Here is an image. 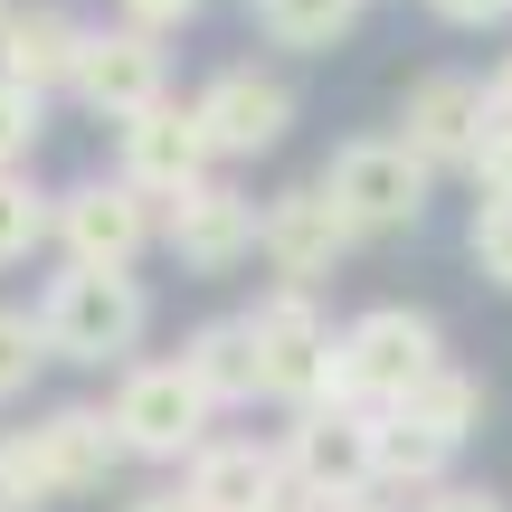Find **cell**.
<instances>
[{"label":"cell","instance_id":"cell-1","mask_svg":"<svg viewBox=\"0 0 512 512\" xmlns=\"http://www.w3.org/2000/svg\"><path fill=\"white\" fill-rule=\"evenodd\" d=\"M29 313H38V332H48V361L133 370V351H143V332H152V285L143 275H114V266H57Z\"/></svg>","mask_w":512,"mask_h":512},{"label":"cell","instance_id":"cell-2","mask_svg":"<svg viewBox=\"0 0 512 512\" xmlns=\"http://www.w3.org/2000/svg\"><path fill=\"white\" fill-rule=\"evenodd\" d=\"M427 370H446V323L427 304H370V313H351L342 342H332V399L389 418Z\"/></svg>","mask_w":512,"mask_h":512},{"label":"cell","instance_id":"cell-3","mask_svg":"<svg viewBox=\"0 0 512 512\" xmlns=\"http://www.w3.org/2000/svg\"><path fill=\"white\" fill-rule=\"evenodd\" d=\"M313 190L342 209L351 238H408V228H427L437 171H427L399 133H351V143H332V162L313 171Z\"/></svg>","mask_w":512,"mask_h":512},{"label":"cell","instance_id":"cell-4","mask_svg":"<svg viewBox=\"0 0 512 512\" xmlns=\"http://www.w3.org/2000/svg\"><path fill=\"white\" fill-rule=\"evenodd\" d=\"M105 418H114V437H124V456H143V465H190L219 437V408L200 399V380H190L181 361H133L124 380H114Z\"/></svg>","mask_w":512,"mask_h":512},{"label":"cell","instance_id":"cell-5","mask_svg":"<svg viewBox=\"0 0 512 512\" xmlns=\"http://www.w3.org/2000/svg\"><path fill=\"white\" fill-rule=\"evenodd\" d=\"M247 342H256V380H266V399L285 408H313V399H332V342H342V323H332L313 294H294V285H266L247 304Z\"/></svg>","mask_w":512,"mask_h":512},{"label":"cell","instance_id":"cell-6","mask_svg":"<svg viewBox=\"0 0 512 512\" xmlns=\"http://www.w3.org/2000/svg\"><path fill=\"white\" fill-rule=\"evenodd\" d=\"M48 247L67 256V266H114V275H133L152 247H162V209H152L133 181L95 171V181H67V190H57Z\"/></svg>","mask_w":512,"mask_h":512},{"label":"cell","instance_id":"cell-7","mask_svg":"<svg viewBox=\"0 0 512 512\" xmlns=\"http://www.w3.org/2000/svg\"><path fill=\"white\" fill-rule=\"evenodd\" d=\"M209 171H219V152H209V133H200V114H190V95H162L152 114L114 124V181H133L152 209H171L181 190H200Z\"/></svg>","mask_w":512,"mask_h":512},{"label":"cell","instance_id":"cell-8","mask_svg":"<svg viewBox=\"0 0 512 512\" xmlns=\"http://www.w3.org/2000/svg\"><path fill=\"white\" fill-rule=\"evenodd\" d=\"M190 114H200V133H209V152L219 162H266V152H285V133H294V86L275 67H219L200 95H190Z\"/></svg>","mask_w":512,"mask_h":512},{"label":"cell","instance_id":"cell-9","mask_svg":"<svg viewBox=\"0 0 512 512\" xmlns=\"http://www.w3.org/2000/svg\"><path fill=\"white\" fill-rule=\"evenodd\" d=\"M275 465L294 494H370V408L313 399L275 427Z\"/></svg>","mask_w":512,"mask_h":512},{"label":"cell","instance_id":"cell-10","mask_svg":"<svg viewBox=\"0 0 512 512\" xmlns=\"http://www.w3.org/2000/svg\"><path fill=\"white\" fill-rule=\"evenodd\" d=\"M76 105L86 114H105V124H133V114H152L171 95V48L162 38H143V29H86V48H76Z\"/></svg>","mask_w":512,"mask_h":512},{"label":"cell","instance_id":"cell-11","mask_svg":"<svg viewBox=\"0 0 512 512\" xmlns=\"http://www.w3.org/2000/svg\"><path fill=\"white\" fill-rule=\"evenodd\" d=\"M351 247H361V238L342 228V209H332L313 181H294V190H275V200H256V256L275 266V285L313 294Z\"/></svg>","mask_w":512,"mask_h":512},{"label":"cell","instance_id":"cell-12","mask_svg":"<svg viewBox=\"0 0 512 512\" xmlns=\"http://www.w3.org/2000/svg\"><path fill=\"white\" fill-rule=\"evenodd\" d=\"M399 143L418 152L427 171H465L475 162V143H484V76H465V67H427L418 86L399 95Z\"/></svg>","mask_w":512,"mask_h":512},{"label":"cell","instance_id":"cell-13","mask_svg":"<svg viewBox=\"0 0 512 512\" xmlns=\"http://www.w3.org/2000/svg\"><path fill=\"white\" fill-rule=\"evenodd\" d=\"M162 247L181 256L190 275L247 266V256H256V190H238V181H219V171H209L200 190H181V200L162 209Z\"/></svg>","mask_w":512,"mask_h":512},{"label":"cell","instance_id":"cell-14","mask_svg":"<svg viewBox=\"0 0 512 512\" xmlns=\"http://www.w3.org/2000/svg\"><path fill=\"white\" fill-rule=\"evenodd\" d=\"M181 494L190 512H266V503H285V465H275L266 437H209L181 465Z\"/></svg>","mask_w":512,"mask_h":512},{"label":"cell","instance_id":"cell-15","mask_svg":"<svg viewBox=\"0 0 512 512\" xmlns=\"http://www.w3.org/2000/svg\"><path fill=\"white\" fill-rule=\"evenodd\" d=\"M76 48H86V19L57 10V0H38V10H10V29H0V76L29 95H57L76 86Z\"/></svg>","mask_w":512,"mask_h":512},{"label":"cell","instance_id":"cell-16","mask_svg":"<svg viewBox=\"0 0 512 512\" xmlns=\"http://www.w3.org/2000/svg\"><path fill=\"white\" fill-rule=\"evenodd\" d=\"M456 484V446H437L427 427H408V418H370V494L380 503H427V494H446Z\"/></svg>","mask_w":512,"mask_h":512},{"label":"cell","instance_id":"cell-17","mask_svg":"<svg viewBox=\"0 0 512 512\" xmlns=\"http://www.w3.org/2000/svg\"><path fill=\"white\" fill-rule=\"evenodd\" d=\"M38 446H48L57 494H105V475L124 465V437H114V418H105V408H86V399L48 408V418H38Z\"/></svg>","mask_w":512,"mask_h":512},{"label":"cell","instance_id":"cell-18","mask_svg":"<svg viewBox=\"0 0 512 512\" xmlns=\"http://www.w3.org/2000/svg\"><path fill=\"white\" fill-rule=\"evenodd\" d=\"M181 370L200 380V399L219 408V418L266 399V380H256V342H247V313H209V323L181 342Z\"/></svg>","mask_w":512,"mask_h":512},{"label":"cell","instance_id":"cell-19","mask_svg":"<svg viewBox=\"0 0 512 512\" xmlns=\"http://www.w3.org/2000/svg\"><path fill=\"white\" fill-rule=\"evenodd\" d=\"M484 408H494V389H484V380H475V370H465V361H446V370H427V380L408 389V399L389 408V418L427 427V437H437V446H456V456H465V437H475V427H484Z\"/></svg>","mask_w":512,"mask_h":512},{"label":"cell","instance_id":"cell-20","mask_svg":"<svg viewBox=\"0 0 512 512\" xmlns=\"http://www.w3.org/2000/svg\"><path fill=\"white\" fill-rule=\"evenodd\" d=\"M361 10H370V0H247L256 38L285 48V57H332L351 29H361Z\"/></svg>","mask_w":512,"mask_h":512},{"label":"cell","instance_id":"cell-21","mask_svg":"<svg viewBox=\"0 0 512 512\" xmlns=\"http://www.w3.org/2000/svg\"><path fill=\"white\" fill-rule=\"evenodd\" d=\"M67 503L48 475V446H38V427H0V512H48Z\"/></svg>","mask_w":512,"mask_h":512},{"label":"cell","instance_id":"cell-22","mask_svg":"<svg viewBox=\"0 0 512 512\" xmlns=\"http://www.w3.org/2000/svg\"><path fill=\"white\" fill-rule=\"evenodd\" d=\"M48 209H57V190H38L29 171H0V266H29L48 247Z\"/></svg>","mask_w":512,"mask_h":512},{"label":"cell","instance_id":"cell-23","mask_svg":"<svg viewBox=\"0 0 512 512\" xmlns=\"http://www.w3.org/2000/svg\"><path fill=\"white\" fill-rule=\"evenodd\" d=\"M38 370H48V332H38V313L29 304H0V408L29 399Z\"/></svg>","mask_w":512,"mask_h":512},{"label":"cell","instance_id":"cell-24","mask_svg":"<svg viewBox=\"0 0 512 512\" xmlns=\"http://www.w3.org/2000/svg\"><path fill=\"white\" fill-rule=\"evenodd\" d=\"M38 143H48V95H29V86L0 76V171H29Z\"/></svg>","mask_w":512,"mask_h":512},{"label":"cell","instance_id":"cell-25","mask_svg":"<svg viewBox=\"0 0 512 512\" xmlns=\"http://www.w3.org/2000/svg\"><path fill=\"white\" fill-rule=\"evenodd\" d=\"M465 256H475V275H484V285H503V294H512V200H475Z\"/></svg>","mask_w":512,"mask_h":512},{"label":"cell","instance_id":"cell-26","mask_svg":"<svg viewBox=\"0 0 512 512\" xmlns=\"http://www.w3.org/2000/svg\"><path fill=\"white\" fill-rule=\"evenodd\" d=\"M465 181H475V200H512V124L494 105H484V143H475V162H465Z\"/></svg>","mask_w":512,"mask_h":512},{"label":"cell","instance_id":"cell-27","mask_svg":"<svg viewBox=\"0 0 512 512\" xmlns=\"http://www.w3.org/2000/svg\"><path fill=\"white\" fill-rule=\"evenodd\" d=\"M124 10V29H143V38H171V29H190V19L209 10V0H114Z\"/></svg>","mask_w":512,"mask_h":512},{"label":"cell","instance_id":"cell-28","mask_svg":"<svg viewBox=\"0 0 512 512\" xmlns=\"http://www.w3.org/2000/svg\"><path fill=\"white\" fill-rule=\"evenodd\" d=\"M418 512H512V503L494 494V484H465V475H456V484H446V494H427Z\"/></svg>","mask_w":512,"mask_h":512},{"label":"cell","instance_id":"cell-29","mask_svg":"<svg viewBox=\"0 0 512 512\" xmlns=\"http://www.w3.org/2000/svg\"><path fill=\"white\" fill-rule=\"evenodd\" d=\"M427 10H437L446 29H494V19H512V0H427Z\"/></svg>","mask_w":512,"mask_h":512},{"label":"cell","instance_id":"cell-30","mask_svg":"<svg viewBox=\"0 0 512 512\" xmlns=\"http://www.w3.org/2000/svg\"><path fill=\"white\" fill-rule=\"evenodd\" d=\"M124 512H190V494H181V484H152V494H133Z\"/></svg>","mask_w":512,"mask_h":512},{"label":"cell","instance_id":"cell-31","mask_svg":"<svg viewBox=\"0 0 512 512\" xmlns=\"http://www.w3.org/2000/svg\"><path fill=\"white\" fill-rule=\"evenodd\" d=\"M484 105H494V114H503V124H512V57H503V67H494V76H484Z\"/></svg>","mask_w":512,"mask_h":512},{"label":"cell","instance_id":"cell-32","mask_svg":"<svg viewBox=\"0 0 512 512\" xmlns=\"http://www.w3.org/2000/svg\"><path fill=\"white\" fill-rule=\"evenodd\" d=\"M266 512H332V494H294L285 484V503H266Z\"/></svg>","mask_w":512,"mask_h":512},{"label":"cell","instance_id":"cell-33","mask_svg":"<svg viewBox=\"0 0 512 512\" xmlns=\"http://www.w3.org/2000/svg\"><path fill=\"white\" fill-rule=\"evenodd\" d=\"M332 512H399V503H380V494H332Z\"/></svg>","mask_w":512,"mask_h":512},{"label":"cell","instance_id":"cell-34","mask_svg":"<svg viewBox=\"0 0 512 512\" xmlns=\"http://www.w3.org/2000/svg\"><path fill=\"white\" fill-rule=\"evenodd\" d=\"M0 29H10V0H0Z\"/></svg>","mask_w":512,"mask_h":512}]
</instances>
